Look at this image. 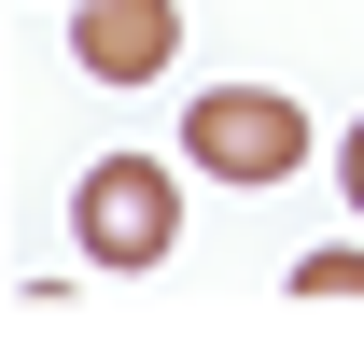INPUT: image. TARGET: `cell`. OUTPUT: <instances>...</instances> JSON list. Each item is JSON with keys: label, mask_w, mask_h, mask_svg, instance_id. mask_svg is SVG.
<instances>
[{"label": "cell", "mask_w": 364, "mask_h": 337, "mask_svg": "<svg viewBox=\"0 0 364 337\" xmlns=\"http://www.w3.org/2000/svg\"><path fill=\"white\" fill-rule=\"evenodd\" d=\"M70 56H85L98 85H154L182 56V0H85L70 14Z\"/></svg>", "instance_id": "3"}, {"label": "cell", "mask_w": 364, "mask_h": 337, "mask_svg": "<svg viewBox=\"0 0 364 337\" xmlns=\"http://www.w3.org/2000/svg\"><path fill=\"white\" fill-rule=\"evenodd\" d=\"M182 155H196L210 183H294V169H309V113L280 85H210L182 113Z\"/></svg>", "instance_id": "1"}, {"label": "cell", "mask_w": 364, "mask_h": 337, "mask_svg": "<svg viewBox=\"0 0 364 337\" xmlns=\"http://www.w3.org/2000/svg\"><path fill=\"white\" fill-rule=\"evenodd\" d=\"M70 239H85V267H154L182 239V183L154 155H98L85 197H70Z\"/></svg>", "instance_id": "2"}, {"label": "cell", "mask_w": 364, "mask_h": 337, "mask_svg": "<svg viewBox=\"0 0 364 337\" xmlns=\"http://www.w3.org/2000/svg\"><path fill=\"white\" fill-rule=\"evenodd\" d=\"M294 309H364V253H294Z\"/></svg>", "instance_id": "4"}, {"label": "cell", "mask_w": 364, "mask_h": 337, "mask_svg": "<svg viewBox=\"0 0 364 337\" xmlns=\"http://www.w3.org/2000/svg\"><path fill=\"white\" fill-rule=\"evenodd\" d=\"M336 183H350V211H364V113L336 127Z\"/></svg>", "instance_id": "5"}]
</instances>
